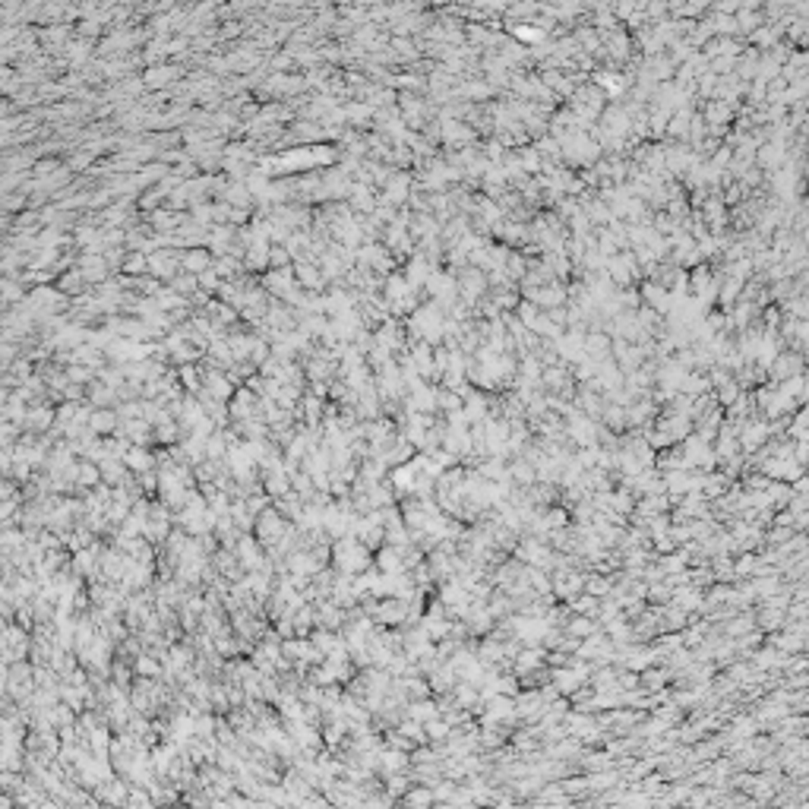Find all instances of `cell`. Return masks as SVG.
Returning <instances> with one entry per match:
<instances>
[{"label":"cell","mask_w":809,"mask_h":809,"mask_svg":"<svg viewBox=\"0 0 809 809\" xmlns=\"http://www.w3.org/2000/svg\"><path fill=\"white\" fill-rule=\"evenodd\" d=\"M335 566L348 575H357L370 566V550L357 537H345L335 544Z\"/></svg>","instance_id":"1"},{"label":"cell","mask_w":809,"mask_h":809,"mask_svg":"<svg viewBox=\"0 0 809 809\" xmlns=\"http://www.w3.org/2000/svg\"><path fill=\"white\" fill-rule=\"evenodd\" d=\"M768 376L771 380L768 382H784V380H790V376H803V354H794V351H781V354L771 361V367H768Z\"/></svg>","instance_id":"2"},{"label":"cell","mask_w":809,"mask_h":809,"mask_svg":"<svg viewBox=\"0 0 809 809\" xmlns=\"http://www.w3.org/2000/svg\"><path fill=\"white\" fill-rule=\"evenodd\" d=\"M610 342L613 338L607 335V332H585V338H582V351H585L588 361H607L610 357Z\"/></svg>","instance_id":"3"},{"label":"cell","mask_w":809,"mask_h":809,"mask_svg":"<svg viewBox=\"0 0 809 809\" xmlns=\"http://www.w3.org/2000/svg\"><path fill=\"white\" fill-rule=\"evenodd\" d=\"M285 528L288 525L279 519V509H266L260 516V537L266 544H279L281 537H285Z\"/></svg>","instance_id":"4"},{"label":"cell","mask_w":809,"mask_h":809,"mask_svg":"<svg viewBox=\"0 0 809 809\" xmlns=\"http://www.w3.org/2000/svg\"><path fill=\"white\" fill-rule=\"evenodd\" d=\"M209 266H212V253H209V250H203V247H193V250H187V253L180 256V269L190 272V275L209 272Z\"/></svg>","instance_id":"5"},{"label":"cell","mask_w":809,"mask_h":809,"mask_svg":"<svg viewBox=\"0 0 809 809\" xmlns=\"http://www.w3.org/2000/svg\"><path fill=\"white\" fill-rule=\"evenodd\" d=\"M294 275H297V285L307 288V291H323V285H326L316 262H297V266H294Z\"/></svg>","instance_id":"6"},{"label":"cell","mask_w":809,"mask_h":809,"mask_svg":"<svg viewBox=\"0 0 809 809\" xmlns=\"http://www.w3.org/2000/svg\"><path fill=\"white\" fill-rule=\"evenodd\" d=\"M512 664H516V674H519V676H528L531 670H541V664H544V648H522L516 657H512Z\"/></svg>","instance_id":"7"},{"label":"cell","mask_w":809,"mask_h":809,"mask_svg":"<svg viewBox=\"0 0 809 809\" xmlns=\"http://www.w3.org/2000/svg\"><path fill=\"white\" fill-rule=\"evenodd\" d=\"M680 392L689 395V399H699V395H708V392H711V382H708L705 373H699V370H689V373L683 376V382H680Z\"/></svg>","instance_id":"8"},{"label":"cell","mask_w":809,"mask_h":809,"mask_svg":"<svg viewBox=\"0 0 809 809\" xmlns=\"http://www.w3.org/2000/svg\"><path fill=\"white\" fill-rule=\"evenodd\" d=\"M121 462H123V468H133V472H149L155 459L149 455L146 446H127V453L121 455Z\"/></svg>","instance_id":"9"},{"label":"cell","mask_w":809,"mask_h":809,"mask_svg":"<svg viewBox=\"0 0 809 809\" xmlns=\"http://www.w3.org/2000/svg\"><path fill=\"white\" fill-rule=\"evenodd\" d=\"M121 427V421H117V411H92L89 415V430L92 434H114V430Z\"/></svg>","instance_id":"10"},{"label":"cell","mask_w":809,"mask_h":809,"mask_svg":"<svg viewBox=\"0 0 809 809\" xmlns=\"http://www.w3.org/2000/svg\"><path fill=\"white\" fill-rule=\"evenodd\" d=\"M594 632H598V623L588 620V617H573L566 626H563V636L575 638V642H585V638L594 636Z\"/></svg>","instance_id":"11"},{"label":"cell","mask_w":809,"mask_h":809,"mask_svg":"<svg viewBox=\"0 0 809 809\" xmlns=\"http://www.w3.org/2000/svg\"><path fill=\"white\" fill-rule=\"evenodd\" d=\"M408 718L415 721V724H430V721L440 718V705H436L434 699H424V702H415V705H408Z\"/></svg>","instance_id":"12"},{"label":"cell","mask_w":809,"mask_h":809,"mask_svg":"<svg viewBox=\"0 0 809 809\" xmlns=\"http://www.w3.org/2000/svg\"><path fill=\"white\" fill-rule=\"evenodd\" d=\"M237 550H241V566L243 569H260L262 566V554H260V547L253 544V537L243 535L241 544H237Z\"/></svg>","instance_id":"13"},{"label":"cell","mask_w":809,"mask_h":809,"mask_svg":"<svg viewBox=\"0 0 809 809\" xmlns=\"http://www.w3.org/2000/svg\"><path fill=\"white\" fill-rule=\"evenodd\" d=\"M758 626L762 629H777V626H787V617H784V610H777V607H758Z\"/></svg>","instance_id":"14"},{"label":"cell","mask_w":809,"mask_h":809,"mask_svg":"<svg viewBox=\"0 0 809 809\" xmlns=\"http://www.w3.org/2000/svg\"><path fill=\"white\" fill-rule=\"evenodd\" d=\"M613 591V579H604V575H585V594L591 598H604V594Z\"/></svg>","instance_id":"15"},{"label":"cell","mask_w":809,"mask_h":809,"mask_svg":"<svg viewBox=\"0 0 809 809\" xmlns=\"http://www.w3.org/2000/svg\"><path fill=\"white\" fill-rule=\"evenodd\" d=\"M174 76H178V70H174V67H152V70L146 73V86H152V89H161V86H168Z\"/></svg>","instance_id":"16"},{"label":"cell","mask_w":809,"mask_h":809,"mask_svg":"<svg viewBox=\"0 0 809 809\" xmlns=\"http://www.w3.org/2000/svg\"><path fill=\"white\" fill-rule=\"evenodd\" d=\"M449 733H453V727L446 724V721H430V724H424V737L427 740H434V743H440V740H446Z\"/></svg>","instance_id":"17"},{"label":"cell","mask_w":809,"mask_h":809,"mask_svg":"<svg viewBox=\"0 0 809 809\" xmlns=\"http://www.w3.org/2000/svg\"><path fill=\"white\" fill-rule=\"evenodd\" d=\"M752 623H756V617H752V613H746V617L730 620V626H727V629H730V636L737 638V636H746V632L752 629Z\"/></svg>","instance_id":"18"},{"label":"cell","mask_w":809,"mask_h":809,"mask_svg":"<svg viewBox=\"0 0 809 809\" xmlns=\"http://www.w3.org/2000/svg\"><path fill=\"white\" fill-rule=\"evenodd\" d=\"M196 285H199V281L193 279V275H180V279H174V281H171V291H174V294H178V297H180V294H190V291H196Z\"/></svg>","instance_id":"19"},{"label":"cell","mask_w":809,"mask_h":809,"mask_svg":"<svg viewBox=\"0 0 809 809\" xmlns=\"http://www.w3.org/2000/svg\"><path fill=\"white\" fill-rule=\"evenodd\" d=\"M76 478L83 481L86 487H92V484H98V481H102V472H98L95 465H79V468H76Z\"/></svg>","instance_id":"20"},{"label":"cell","mask_w":809,"mask_h":809,"mask_svg":"<svg viewBox=\"0 0 809 809\" xmlns=\"http://www.w3.org/2000/svg\"><path fill=\"white\" fill-rule=\"evenodd\" d=\"M146 266H149V256H146V253H133V256H127V260H123V269H127V272H142Z\"/></svg>","instance_id":"21"},{"label":"cell","mask_w":809,"mask_h":809,"mask_svg":"<svg viewBox=\"0 0 809 809\" xmlns=\"http://www.w3.org/2000/svg\"><path fill=\"white\" fill-rule=\"evenodd\" d=\"M136 667H140V674H159V664L149 661V657H140V661H136Z\"/></svg>","instance_id":"22"},{"label":"cell","mask_w":809,"mask_h":809,"mask_svg":"<svg viewBox=\"0 0 809 809\" xmlns=\"http://www.w3.org/2000/svg\"><path fill=\"white\" fill-rule=\"evenodd\" d=\"M180 376H184V382H187L190 389L199 386V382H196V370H193V367H184V370H180Z\"/></svg>","instance_id":"23"},{"label":"cell","mask_w":809,"mask_h":809,"mask_svg":"<svg viewBox=\"0 0 809 809\" xmlns=\"http://www.w3.org/2000/svg\"><path fill=\"white\" fill-rule=\"evenodd\" d=\"M401 809H411V806H401Z\"/></svg>","instance_id":"24"}]
</instances>
